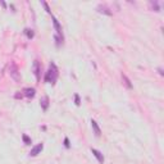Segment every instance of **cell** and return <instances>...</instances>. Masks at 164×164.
<instances>
[{
    "label": "cell",
    "instance_id": "6da1fadb",
    "mask_svg": "<svg viewBox=\"0 0 164 164\" xmlns=\"http://www.w3.org/2000/svg\"><path fill=\"white\" fill-rule=\"evenodd\" d=\"M58 68H56V65L54 63L50 64V67H49V71L46 72V76H45V82H48V83H55L56 78H58Z\"/></svg>",
    "mask_w": 164,
    "mask_h": 164
},
{
    "label": "cell",
    "instance_id": "7a4b0ae2",
    "mask_svg": "<svg viewBox=\"0 0 164 164\" xmlns=\"http://www.w3.org/2000/svg\"><path fill=\"white\" fill-rule=\"evenodd\" d=\"M9 71H10V76L15 79V81H19V73H18V67L14 62H10V65H9Z\"/></svg>",
    "mask_w": 164,
    "mask_h": 164
},
{
    "label": "cell",
    "instance_id": "3957f363",
    "mask_svg": "<svg viewBox=\"0 0 164 164\" xmlns=\"http://www.w3.org/2000/svg\"><path fill=\"white\" fill-rule=\"evenodd\" d=\"M42 149H44V145H42V144H37V145H36L35 147L31 149L30 155H31V156H37L38 154H40L41 151H42Z\"/></svg>",
    "mask_w": 164,
    "mask_h": 164
},
{
    "label": "cell",
    "instance_id": "277c9868",
    "mask_svg": "<svg viewBox=\"0 0 164 164\" xmlns=\"http://www.w3.org/2000/svg\"><path fill=\"white\" fill-rule=\"evenodd\" d=\"M53 23H54V27H55V30H56V36H58V37H60L62 40H63V32H62V27H60V24H59L58 19H56V18H54V17H53Z\"/></svg>",
    "mask_w": 164,
    "mask_h": 164
},
{
    "label": "cell",
    "instance_id": "5b68a950",
    "mask_svg": "<svg viewBox=\"0 0 164 164\" xmlns=\"http://www.w3.org/2000/svg\"><path fill=\"white\" fill-rule=\"evenodd\" d=\"M40 71H41V68H40V63H38L37 60H35V62H33V73H35L37 82L40 81Z\"/></svg>",
    "mask_w": 164,
    "mask_h": 164
},
{
    "label": "cell",
    "instance_id": "8992f818",
    "mask_svg": "<svg viewBox=\"0 0 164 164\" xmlns=\"http://www.w3.org/2000/svg\"><path fill=\"white\" fill-rule=\"evenodd\" d=\"M97 12H99V13H102V14H106V15H112V12H110V9L106 7V5H104V4L97 5Z\"/></svg>",
    "mask_w": 164,
    "mask_h": 164
},
{
    "label": "cell",
    "instance_id": "52a82bcc",
    "mask_svg": "<svg viewBox=\"0 0 164 164\" xmlns=\"http://www.w3.org/2000/svg\"><path fill=\"white\" fill-rule=\"evenodd\" d=\"M91 153L94 154V156L99 160V163H101V164L104 163V156H102V154L100 153L99 150H96V149H91Z\"/></svg>",
    "mask_w": 164,
    "mask_h": 164
},
{
    "label": "cell",
    "instance_id": "ba28073f",
    "mask_svg": "<svg viewBox=\"0 0 164 164\" xmlns=\"http://www.w3.org/2000/svg\"><path fill=\"white\" fill-rule=\"evenodd\" d=\"M40 105H41V108H42V110H48V108H49V97L44 96L42 99L40 100Z\"/></svg>",
    "mask_w": 164,
    "mask_h": 164
},
{
    "label": "cell",
    "instance_id": "9c48e42d",
    "mask_svg": "<svg viewBox=\"0 0 164 164\" xmlns=\"http://www.w3.org/2000/svg\"><path fill=\"white\" fill-rule=\"evenodd\" d=\"M91 127H92V130H94V132H95V135H96V136L101 135V131H100V128H99V126H97L96 120H94V119L91 120Z\"/></svg>",
    "mask_w": 164,
    "mask_h": 164
},
{
    "label": "cell",
    "instance_id": "30bf717a",
    "mask_svg": "<svg viewBox=\"0 0 164 164\" xmlns=\"http://www.w3.org/2000/svg\"><path fill=\"white\" fill-rule=\"evenodd\" d=\"M23 92H24V96H27V97L35 96V89H31V87H26V89L23 90Z\"/></svg>",
    "mask_w": 164,
    "mask_h": 164
},
{
    "label": "cell",
    "instance_id": "8fae6325",
    "mask_svg": "<svg viewBox=\"0 0 164 164\" xmlns=\"http://www.w3.org/2000/svg\"><path fill=\"white\" fill-rule=\"evenodd\" d=\"M122 78H123V81H124L126 86H127V87H128V89H132V85H131L130 79H128V78H127V76H126V74H122Z\"/></svg>",
    "mask_w": 164,
    "mask_h": 164
},
{
    "label": "cell",
    "instance_id": "7c38bea8",
    "mask_svg": "<svg viewBox=\"0 0 164 164\" xmlns=\"http://www.w3.org/2000/svg\"><path fill=\"white\" fill-rule=\"evenodd\" d=\"M24 32H26V35H27L28 38H32L33 37V31L32 30H30V28H26Z\"/></svg>",
    "mask_w": 164,
    "mask_h": 164
},
{
    "label": "cell",
    "instance_id": "4fadbf2b",
    "mask_svg": "<svg viewBox=\"0 0 164 164\" xmlns=\"http://www.w3.org/2000/svg\"><path fill=\"white\" fill-rule=\"evenodd\" d=\"M150 5L153 7V9H155V12H159V10H160V8H159V4H158L156 1H151Z\"/></svg>",
    "mask_w": 164,
    "mask_h": 164
},
{
    "label": "cell",
    "instance_id": "5bb4252c",
    "mask_svg": "<svg viewBox=\"0 0 164 164\" xmlns=\"http://www.w3.org/2000/svg\"><path fill=\"white\" fill-rule=\"evenodd\" d=\"M22 138H23V141H24L26 145H30V144H31V138L28 137L27 135H23V136H22Z\"/></svg>",
    "mask_w": 164,
    "mask_h": 164
},
{
    "label": "cell",
    "instance_id": "9a60e30c",
    "mask_svg": "<svg viewBox=\"0 0 164 164\" xmlns=\"http://www.w3.org/2000/svg\"><path fill=\"white\" fill-rule=\"evenodd\" d=\"M74 100H76V105L81 104V102H79V96H78V95H76V96H74Z\"/></svg>",
    "mask_w": 164,
    "mask_h": 164
},
{
    "label": "cell",
    "instance_id": "2e32d148",
    "mask_svg": "<svg viewBox=\"0 0 164 164\" xmlns=\"http://www.w3.org/2000/svg\"><path fill=\"white\" fill-rule=\"evenodd\" d=\"M42 5H44V7H45V9H46V12H48V13H50V9H49V7H48V4H46V3H45V1H42Z\"/></svg>",
    "mask_w": 164,
    "mask_h": 164
},
{
    "label": "cell",
    "instance_id": "e0dca14e",
    "mask_svg": "<svg viewBox=\"0 0 164 164\" xmlns=\"http://www.w3.org/2000/svg\"><path fill=\"white\" fill-rule=\"evenodd\" d=\"M64 145H65V147H69V140L68 138H64Z\"/></svg>",
    "mask_w": 164,
    "mask_h": 164
},
{
    "label": "cell",
    "instance_id": "ac0fdd59",
    "mask_svg": "<svg viewBox=\"0 0 164 164\" xmlns=\"http://www.w3.org/2000/svg\"><path fill=\"white\" fill-rule=\"evenodd\" d=\"M158 72H159V74H161V76H163V69H161V68H158Z\"/></svg>",
    "mask_w": 164,
    "mask_h": 164
}]
</instances>
